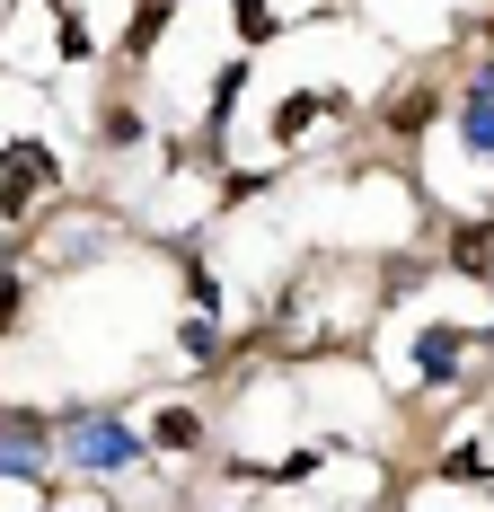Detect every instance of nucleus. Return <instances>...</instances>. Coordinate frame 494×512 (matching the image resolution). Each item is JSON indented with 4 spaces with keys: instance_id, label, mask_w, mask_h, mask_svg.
<instances>
[{
    "instance_id": "1",
    "label": "nucleus",
    "mask_w": 494,
    "mask_h": 512,
    "mask_svg": "<svg viewBox=\"0 0 494 512\" xmlns=\"http://www.w3.org/2000/svg\"><path fill=\"white\" fill-rule=\"evenodd\" d=\"M433 115H442V98H433V89H406V98L389 106V124H397V133H415V124H433Z\"/></svg>"
},
{
    "instance_id": "2",
    "label": "nucleus",
    "mask_w": 494,
    "mask_h": 512,
    "mask_svg": "<svg viewBox=\"0 0 494 512\" xmlns=\"http://www.w3.org/2000/svg\"><path fill=\"white\" fill-rule=\"evenodd\" d=\"M459 265L486 274V265H494V230H459Z\"/></svg>"
}]
</instances>
